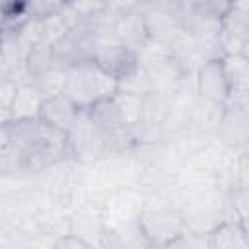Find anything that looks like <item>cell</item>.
Returning a JSON list of instances; mask_svg holds the SVG:
<instances>
[{
	"mask_svg": "<svg viewBox=\"0 0 249 249\" xmlns=\"http://www.w3.org/2000/svg\"><path fill=\"white\" fill-rule=\"evenodd\" d=\"M119 91V82L109 76L95 60H84L66 70L64 93L80 107L89 109L111 99Z\"/></svg>",
	"mask_w": 249,
	"mask_h": 249,
	"instance_id": "6da1fadb",
	"label": "cell"
},
{
	"mask_svg": "<svg viewBox=\"0 0 249 249\" xmlns=\"http://www.w3.org/2000/svg\"><path fill=\"white\" fill-rule=\"evenodd\" d=\"M93 60L117 82H123L124 78H128L132 72L140 68V53L119 43L117 39L101 41Z\"/></svg>",
	"mask_w": 249,
	"mask_h": 249,
	"instance_id": "7a4b0ae2",
	"label": "cell"
},
{
	"mask_svg": "<svg viewBox=\"0 0 249 249\" xmlns=\"http://www.w3.org/2000/svg\"><path fill=\"white\" fill-rule=\"evenodd\" d=\"M196 91L204 101L226 105L230 103L231 91L224 68V58H206L196 72Z\"/></svg>",
	"mask_w": 249,
	"mask_h": 249,
	"instance_id": "3957f363",
	"label": "cell"
},
{
	"mask_svg": "<svg viewBox=\"0 0 249 249\" xmlns=\"http://www.w3.org/2000/svg\"><path fill=\"white\" fill-rule=\"evenodd\" d=\"M220 45L224 56L243 54L249 45V10L233 6L220 23Z\"/></svg>",
	"mask_w": 249,
	"mask_h": 249,
	"instance_id": "277c9868",
	"label": "cell"
},
{
	"mask_svg": "<svg viewBox=\"0 0 249 249\" xmlns=\"http://www.w3.org/2000/svg\"><path fill=\"white\" fill-rule=\"evenodd\" d=\"M113 39H117L119 43L126 45L138 53L144 51L150 45L152 37H150L142 10H134V12L117 16V21L113 27Z\"/></svg>",
	"mask_w": 249,
	"mask_h": 249,
	"instance_id": "5b68a950",
	"label": "cell"
},
{
	"mask_svg": "<svg viewBox=\"0 0 249 249\" xmlns=\"http://www.w3.org/2000/svg\"><path fill=\"white\" fill-rule=\"evenodd\" d=\"M84 109H80L64 91L53 97H47L41 105L39 111V119H43L45 123H49L54 128H60L64 132H70L74 128V124L78 123V119L82 117Z\"/></svg>",
	"mask_w": 249,
	"mask_h": 249,
	"instance_id": "8992f818",
	"label": "cell"
},
{
	"mask_svg": "<svg viewBox=\"0 0 249 249\" xmlns=\"http://www.w3.org/2000/svg\"><path fill=\"white\" fill-rule=\"evenodd\" d=\"M228 105V103H226ZM224 140L231 146H241L249 140V109L241 103L230 101L220 119Z\"/></svg>",
	"mask_w": 249,
	"mask_h": 249,
	"instance_id": "52a82bcc",
	"label": "cell"
},
{
	"mask_svg": "<svg viewBox=\"0 0 249 249\" xmlns=\"http://www.w3.org/2000/svg\"><path fill=\"white\" fill-rule=\"evenodd\" d=\"M224 68H226V76H228L230 91H231L230 101H235V103H241L247 107V101H249V58L245 54H228V56H224Z\"/></svg>",
	"mask_w": 249,
	"mask_h": 249,
	"instance_id": "ba28073f",
	"label": "cell"
},
{
	"mask_svg": "<svg viewBox=\"0 0 249 249\" xmlns=\"http://www.w3.org/2000/svg\"><path fill=\"white\" fill-rule=\"evenodd\" d=\"M142 231L148 239L156 243H169V245L175 243V237L183 235L179 220L169 212L146 214L142 220Z\"/></svg>",
	"mask_w": 249,
	"mask_h": 249,
	"instance_id": "9c48e42d",
	"label": "cell"
},
{
	"mask_svg": "<svg viewBox=\"0 0 249 249\" xmlns=\"http://www.w3.org/2000/svg\"><path fill=\"white\" fill-rule=\"evenodd\" d=\"M45 97L41 95V91L31 84H19V89L12 101L8 119L10 121H23V119H35L39 117L41 105H43ZM6 123V121H4Z\"/></svg>",
	"mask_w": 249,
	"mask_h": 249,
	"instance_id": "30bf717a",
	"label": "cell"
},
{
	"mask_svg": "<svg viewBox=\"0 0 249 249\" xmlns=\"http://www.w3.org/2000/svg\"><path fill=\"white\" fill-rule=\"evenodd\" d=\"M54 66H58L56 62V54H54V47L53 43L41 39L37 43H33L27 53H25V58H23V70L25 74L33 80L49 70H53Z\"/></svg>",
	"mask_w": 249,
	"mask_h": 249,
	"instance_id": "8fae6325",
	"label": "cell"
},
{
	"mask_svg": "<svg viewBox=\"0 0 249 249\" xmlns=\"http://www.w3.org/2000/svg\"><path fill=\"white\" fill-rule=\"evenodd\" d=\"M212 247H249V231L241 224H222L210 233Z\"/></svg>",
	"mask_w": 249,
	"mask_h": 249,
	"instance_id": "7c38bea8",
	"label": "cell"
},
{
	"mask_svg": "<svg viewBox=\"0 0 249 249\" xmlns=\"http://www.w3.org/2000/svg\"><path fill=\"white\" fill-rule=\"evenodd\" d=\"M113 103H115V109L119 113V119H121L123 126H132L140 121L142 99L138 95H132V93H126V91H117L113 95Z\"/></svg>",
	"mask_w": 249,
	"mask_h": 249,
	"instance_id": "4fadbf2b",
	"label": "cell"
},
{
	"mask_svg": "<svg viewBox=\"0 0 249 249\" xmlns=\"http://www.w3.org/2000/svg\"><path fill=\"white\" fill-rule=\"evenodd\" d=\"M33 86L41 91V95L47 99V97H53V95H58L64 91V86H66V68H60V66H54L53 70L37 76L31 80Z\"/></svg>",
	"mask_w": 249,
	"mask_h": 249,
	"instance_id": "5bb4252c",
	"label": "cell"
},
{
	"mask_svg": "<svg viewBox=\"0 0 249 249\" xmlns=\"http://www.w3.org/2000/svg\"><path fill=\"white\" fill-rule=\"evenodd\" d=\"M233 6H235V0H187L189 10L210 16V18H218V19H222Z\"/></svg>",
	"mask_w": 249,
	"mask_h": 249,
	"instance_id": "9a60e30c",
	"label": "cell"
},
{
	"mask_svg": "<svg viewBox=\"0 0 249 249\" xmlns=\"http://www.w3.org/2000/svg\"><path fill=\"white\" fill-rule=\"evenodd\" d=\"M68 0H29V10L33 19H47L62 12Z\"/></svg>",
	"mask_w": 249,
	"mask_h": 249,
	"instance_id": "2e32d148",
	"label": "cell"
},
{
	"mask_svg": "<svg viewBox=\"0 0 249 249\" xmlns=\"http://www.w3.org/2000/svg\"><path fill=\"white\" fill-rule=\"evenodd\" d=\"M56 245H58V247H68V245H78V247H86L88 243H86V241H82V239H78V237H68V239H62V241H58Z\"/></svg>",
	"mask_w": 249,
	"mask_h": 249,
	"instance_id": "e0dca14e",
	"label": "cell"
},
{
	"mask_svg": "<svg viewBox=\"0 0 249 249\" xmlns=\"http://www.w3.org/2000/svg\"><path fill=\"white\" fill-rule=\"evenodd\" d=\"M243 54H245V56H247V58H249V45H247V47H245V51H243Z\"/></svg>",
	"mask_w": 249,
	"mask_h": 249,
	"instance_id": "ac0fdd59",
	"label": "cell"
},
{
	"mask_svg": "<svg viewBox=\"0 0 249 249\" xmlns=\"http://www.w3.org/2000/svg\"><path fill=\"white\" fill-rule=\"evenodd\" d=\"M235 2H237V0H235Z\"/></svg>",
	"mask_w": 249,
	"mask_h": 249,
	"instance_id": "d6986e66",
	"label": "cell"
}]
</instances>
